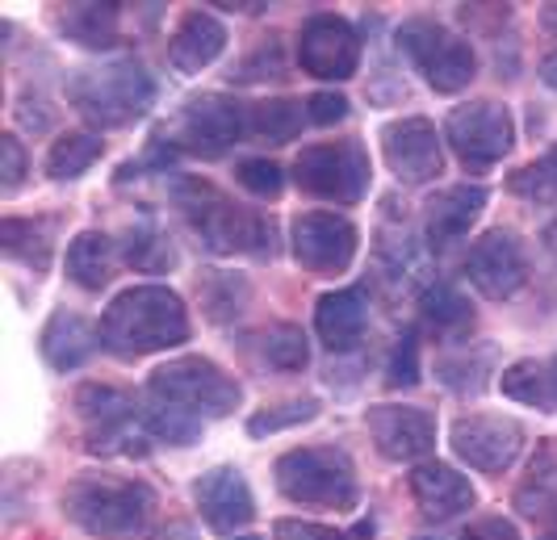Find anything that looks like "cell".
<instances>
[{"label":"cell","instance_id":"obj_1","mask_svg":"<svg viewBox=\"0 0 557 540\" xmlns=\"http://www.w3.org/2000/svg\"><path fill=\"white\" fill-rule=\"evenodd\" d=\"M189 340V306L168 285H131L101 314V343L122 361L156 356Z\"/></svg>","mask_w":557,"mask_h":540},{"label":"cell","instance_id":"obj_2","mask_svg":"<svg viewBox=\"0 0 557 540\" xmlns=\"http://www.w3.org/2000/svg\"><path fill=\"white\" fill-rule=\"evenodd\" d=\"M172 201L185 214V223L194 235L219 256H256L273 260L277 256V223L260 210L235 205L219 185L185 176L172 185Z\"/></svg>","mask_w":557,"mask_h":540},{"label":"cell","instance_id":"obj_3","mask_svg":"<svg viewBox=\"0 0 557 540\" xmlns=\"http://www.w3.org/2000/svg\"><path fill=\"white\" fill-rule=\"evenodd\" d=\"M63 515L97 540L135 537L156 515V490L143 478L117 474H81L63 490Z\"/></svg>","mask_w":557,"mask_h":540},{"label":"cell","instance_id":"obj_4","mask_svg":"<svg viewBox=\"0 0 557 540\" xmlns=\"http://www.w3.org/2000/svg\"><path fill=\"white\" fill-rule=\"evenodd\" d=\"M156 76L139 59H113L101 67H76L67 76V105L101 130H122L151 114L156 105Z\"/></svg>","mask_w":557,"mask_h":540},{"label":"cell","instance_id":"obj_5","mask_svg":"<svg viewBox=\"0 0 557 540\" xmlns=\"http://www.w3.org/2000/svg\"><path fill=\"white\" fill-rule=\"evenodd\" d=\"M277 490L298 507L319 512H352L361 503V482L352 456L335 444H302L277 456L273 465Z\"/></svg>","mask_w":557,"mask_h":540},{"label":"cell","instance_id":"obj_6","mask_svg":"<svg viewBox=\"0 0 557 540\" xmlns=\"http://www.w3.org/2000/svg\"><path fill=\"white\" fill-rule=\"evenodd\" d=\"M147 402L168 406L194 424H210L226 419L244 402V386L210 356H176L147 377Z\"/></svg>","mask_w":557,"mask_h":540},{"label":"cell","instance_id":"obj_7","mask_svg":"<svg viewBox=\"0 0 557 540\" xmlns=\"http://www.w3.org/2000/svg\"><path fill=\"white\" fill-rule=\"evenodd\" d=\"M251 101L226 97V92H201L194 101L181 105V114L172 117L164 139L181 155L197 160H219L235 142L251 139Z\"/></svg>","mask_w":557,"mask_h":540},{"label":"cell","instance_id":"obj_8","mask_svg":"<svg viewBox=\"0 0 557 540\" xmlns=\"http://www.w3.org/2000/svg\"><path fill=\"white\" fill-rule=\"evenodd\" d=\"M369 180H373V164L357 139L310 142L294 160V185L319 201L357 205L369 193Z\"/></svg>","mask_w":557,"mask_h":540},{"label":"cell","instance_id":"obj_9","mask_svg":"<svg viewBox=\"0 0 557 540\" xmlns=\"http://www.w3.org/2000/svg\"><path fill=\"white\" fill-rule=\"evenodd\" d=\"M398 51L436 92H461L478 76L474 47L436 17H407L398 26Z\"/></svg>","mask_w":557,"mask_h":540},{"label":"cell","instance_id":"obj_10","mask_svg":"<svg viewBox=\"0 0 557 540\" xmlns=\"http://www.w3.org/2000/svg\"><path fill=\"white\" fill-rule=\"evenodd\" d=\"M72 406H76V419L88 436L84 440L88 453H143V444H135V440H139V427L147 431V419H143V406L131 390L106 386V381H84L72 394Z\"/></svg>","mask_w":557,"mask_h":540},{"label":"cell","instance_id":"obj_11","mask_svg":"<svg viewBox=\"0 0 557 540\" xmlns=\"http://www.w3.org/2000/svg\"><path fill=\"white\" fill-rule=\"evenodd\" d=\"M445 142L470 172H486L516 147V117L499 101L457 105L445 122Z\"/></svg>","mask_w":557,"mask_h":540},{"label":"cell","instance_id":"obj_12","mask_svg":"<svg viewBox=\"0 0 557 540\" xmlns=\"http://www.w3.org/2000/svg\"><path fill=\"white\" fill-rule=\"evenodd\" d=\"M289 248H294V260L307 268L310 277H339L357 260L361 230H357L352 218H344V214L307 210L289 227Z\"/></svg>","mask_w":557,"mask_h":540},{"label":"cell","instance_id":"obj_13","mask_svg":"<svg viewBox=\"0 0 557 540\" xmlns=\"http://www.w3.org/2000/svg\"><path fill=\"white\" fill-rule=\"evenodd\" d=\"M448 444L457 461H466L478 474H491L499 478L507 474L520 453H524V427L511 415H491V411H474V415H461L448 427Z\"/></svg>","mask_w":557,"mask_h":540},{"label":"cell","instance_id":"obj_14","mask_svg":"<svg viewBox=\"0 0 557 540\" xmlns=\"http://www.w3.org/2000/svg\"><path fill=\"white\" fill-rule=\"evenodd\" d=\"M298 63L314 80H352L361 72V34L339 13H314L298 29Z\"/></svg>","mask_w":557,"mask_h":540},{"label":"cell","instance_id":"obj_15","mask_svg":"<svg viewBox=\"0 0 557 540\" xmlns=\"http://www.w3.org/2000/svg\"><path fill=\"white\" fill-rule=\"evenodd\" d=\"M382 160L403 185H428L445 172V135L428 117H394L382 126Z\"/></svg>","mask_w":557,"mask_h":540},{"label":"cell","instance_id":"obj_16","mask_svg":"<svg viewBox=\"0 0 557 540\" xmlns=\"http://www.w3.org/2000/svg\"><path fill=\"white\" fill-rule=\"evenodd\" d=\"M466 281L474 285L482 298L507 302L529 285V256L511 230H486L466 252Z\"/></svg>","mask_w":557,"mask_h":540},{"label":"cell","instance_id":"obj_17","mask_svg":"<svg viewBox=\"0 0 557 540\" xmlns=\"http://www.w3.org/2000/svg\"><path fill=\"white\" fill-rule=\"evenodd\" d=\"M369 427V440L373 449L386 456V461H423V456L436 449V415L423 411V406H398V402H382V406H369L364 415Z\"/></svg>","mask_w":557,"mask_h":540},{"label":"cell","instance_id":"obj_18","mask_svg":"<svg viewBox=\"0 0 557 540\" xmlns=\"http://www.w3.org/2000/svg\"><path fill=\"white\" fill-rule=\"evenodd\" d=\"M194 503L201 519L214 528V532H226L235 537L239 528H248L251 515H256V499H251V486L239 469L231 465H219L210 474H201L194 482Z\"/></svg>","mask_w":557,"mask_h":540},{"label":"cell","instance_id":"obj_19","mask_svg":"<svg viewBox=\"0 0 557 540\" xmlns=\"http://www.w3.org/2000/svg\"><path fill=\"white\" fill-rule=\"evenodd\" d=\"M411 499L423 512V519H436V524H448L457 515H466L478 503L474 482L453 469L445 461H419L411 469Z\"/></svg>","mask_w":557,"mask_h":540},{"label":"cell","instance_id":"obj_20","mask_svg":"<svg viewBox=\"0 0 557 540\" xmlns=\"http://www.w3.org/2000/svg\"><path fill=\"white\" fill-rule=\"evenodd\" d=\"M486 201H491V193L482 185H470V180L436 189L432 198L423 201V235H428V243L432 248H448V243L466 239L470 227L482 218Z\"/></svg>","mask_w":557,"mask_h":540},{"label":"cell","instance_id":"obj_21","mask_svg":"<svg viewBox=\"0 0 557 540\" xmlns=\"http://www.w3.org/2000/svg\"><path fill=\"white\" fill-rule=\"evenodd\" d=\"M223 51H226V26L210 9H189L176 22L172 38H168V63L181 76H194L201 67H210Z\"/></svg>","mask_w":557,"mask_h":540},{"label":"cell","instance_id":"obj_22","mask_svg":"<svg viewBox=\"0 0 557 540\" xmlns=\"http://www.w3.org/2000/svg\"><path fill=\"white\" fill-rule=\"evenodd\" d=\"M101 343V327H92L84 314L76 311H55L47 323H42V336H38V348H42V361L59 373H72L92 361Z\"/></svg>","mask_w":557,"mask_h":540},{"label":"cell","instance_id":"obj_23","mask_svg":"<svg viewBox=\"0 0 557 540\" xmlns=\"http://www.w3.org/2000/svg\"><path fill=\"white\" fill-rule=\"evenodd\" d=\"M364 323H369V298L357 285L323 293L314 306V331L332 352H352L364 340Z\"/></svg>","mask_w":557,"mask_h":540},{"label":"cell","instance_id":"obj_24","mask_svg":"<svg viewBox=\"0 0 557 540\" xmlns=\"http://www.w3.org/2000/svg\"><path fill=\"white\" fill-rule=\"evenodd\" d=\"M419 323H423L436 340L457 343L474 331L478 314H474V306H470V298H466L457 285L432 281L419 289Z\"/></svg>","mask_w":557,"mask_h":540},{"label":"cell","instance_id":"obj_25","mask_svg":"<svg viewBox=\"0 0 557 540\" xmlns=\"http://www.w3.org/2000/svg\"><path fill=\"white\" fill-rule=\"evenodd\" d=\"M503 394L511 402H524L536 411H557V356H529L499 373Z\"/></svg>","mask_w":557,"mask_h":540},{"label":"cell","instance_id":"obj_26","mask_svg":"<svg viewBox=\"0 0 557 540\" xmlns=\"http://www.w3.org/2000/svg\"><path fill=\"white\" fill-rule=\"evenodd\" d=\"M113 264H117V252H113V239L106 230H81L67 248V277L81 285L84 293H101L113 281Z\"/></svg>","mask_w":557,"mask_h":540},{"label":"cell","instance_id":"obj_27","mask_svg":"<svg viewBox=\"0 0 557 540\" xmlns=\"http://www.w3.org/2000/svg\"><path fill=\"white\" fill-rule=\"evenodd\" d=\"M59 29H63L76 47L106 51V47L117 42V34H122V9H117V4H92V0L67 4V9L59 13Z\"/></svg>","mask_w":557,"mask_h":540},{"label":"cell","instance_id":"obj_28","mask_svg":"<svg viewBox=\"0 0 557 540\" xmlns=\"http://www.w3.org/2000/svg\"><path fill=\"white\" fill-rule=\"evenodd\" d=\"M516 507L529 519H557V440H545L516 490Z\"/></svg>","mask_w":557,"mask_h":540},{"label":"cell","instance_id":"obj_29","mask_svg":"<svg viewBox=\"0 0 557 540\" xmlns=\"http://www.w3.org/2000/svg\"><path fill=\"white\" fill-rule=\"evenodd\" d=\"M423 273V248L407 230H382L377 239V281L391 293H407L411 285H419Z\"/></svg>","mask_w":557,"mask_h":540},{"label":"cell","instance_id":"obj_30","mask_svg":"<svg viewBox=\"0 0 557 540\" xmlns=\"http://www.w3.org/2000/svg\"><path fill=\"white\" fill-rule=\"evenodd\" d=\"M197 298L210 323H235L248 311L251 302V281L244 273H223V268H206L197 277Z\"/></svg>","mask_w":557,"mask_h":540},{"label":"cell","instance_id":"obj_31","mask_svg":"<svg viewBox=\"0 0 557 540\" xmlns=\"http://www.w3.org/2000/svg\"><path fill=\"white\" fill-rule=\"evenodd\" d=\"M251 139L260 142H294L302 135V126L310 122L307 101H294V97H273V101H251Z\"/></svg>","mask_w":557,"mask_h":540},{"label":"cell","instance_id":"obj_32","mask_svg":"<svg viewBox=\"0 0 557 540\" xmlns=\"http://www.w3.org/2000/svg\"><path fill=\"white\" fill-rule=\"evenodd\" d=\"M106 155V139L97 130H67L47 151V176L51 180H76Z\"/></svg>","mask_w":557,"mask_h":540},{"label":"cell","instance_id":"obj_33","mask_svg":"<svg viewBox=\"0 0 557 540\" xmlns=\"http://www.w3.org/2000/svg\"><path fill=\"white\" fill-rule=\"evenodd\" d=\"M0 248L9 260H22L34 273L51 268V239H47V227L34 223V218H4L0 223Z\"/></svg>","mask_w":557,"mask_h":540},{"label":"cell","instance_id":"obj_34","mask_svg":"<svg viewBox=\"0 0 557 540\" xmlns=\"http://www.w3.org/2000/svg\"><path fill=\"white\" fill-rule=\"evenodd\" d=\"M491 365H495V348H457L436 361V377L453 394H478L486 386Z\"/></svg>","mask_w":557,"mask_h":540},{"label":"cell","instance_id":"obj_35","mask_svg":"<svg viewBox=\"0 0 557 540\" xmlns=\"http://www.w3.org/2000/svg\"><path fill=\"white\" fill-rule=\"evenodd\" d=\"M260 356L264 365L277 373H302L310 365V340L302 327L294 323H273L264 336H260Z\"/></svg>","mask_w":557,"mask_h":540},{"label":"cell","instance_id":"obj_36","mask_svg":"<svg viewBox=\"0 0 557 540\" xmlns=\"http://www.w3.org/2000/svg\"><path fill=\"white\" fill-rule=\"evenodd\" d=\"M319 399H289V402H277V406H264V411H256L248 419V436L251 440H269V436H277V431H289V427H302L310 419H319Z\"/></svg>","mask_w":557,"mask_h":540},{"label":"cell","instance_id":"obj_37","mask_svg":"<svg viewBox=\"0 0 557 540\" xmlns=\"http://www.w3.org/2000/svg\"><path fill=\"white\" fill-rule=\"evenodd\" d=\"M122 256H126V264L143 268V273H164V268H172V264H176L172 243H168L156 227H135V230H131V235H126Z\"/></svg>","mask_w":557,"mask_h":540},{"label":"cell","instance_id":"obj_38","mask_svg":"<svg viewBox=\"0 0 557 540\" xmlns=\"http://www.w3.org/2000/svg\"><path fill=\"white\" fill-rule=\"evenodd\" d=\"M507 189L529 201H557V147H549L536 164L516 172V176L507 180Z\"/></svg>","mask_w":557,"mask_h":540},{"label":"cell","instance_id":"obj_39","mask_svg":"<svg viewBox=\"0 0 557 540\" xmlns=\"http://www.w3.org/2000/svg\"><path fill=\"white\" fill-rule=\"evenodd\" d=\"M235 180L248 189L251 198H264V201L281 198V189H285V172L273 160H239Z\"/></svg>","mask_w":557,"mask_h":540},{"label":"cell","instance_id":"obj_40","mask_svg":"<svg viewBox=\"0 0 557 540\" xmlns=\"http://www.w3.org/2000/svg\"><path fill=\"white\" fill-rule=\"evenodd\" d=\"M419 381V336L416 331H403L391 352V365H386V386L391 390H411Z\"/></svg>","mask_w":557,"mask_h":540},{"label":"cell","instance_id":"obj_41","mask_svg":"<svg viewBox=\"0 0 557 540\" xmlns=\"http://www.w3.org/2000/svg\"><path fill=\"white\" fill-rule=\"evenodd\" d=\"M269 76H285V59H281V42H264V47H256L235 72H231V80H239V85H256V80H269Z\"/></svg>","mask_w":557,"mask_h":540},{"label":"cell","instance_id":"obj_42","mask_svg":"<svg viewBox=\"0 0 557 540\" xmlns=\"http://www.w3.org/2000/svg\"><path fill=\"white\" fill-rule=\"evenodd\" d=\"M26 147L17 135H0V193L9 198V193H17L22 189V180H26Z\"/></svg>","mask_w":557,"mask_h":540},{"label":"cell","instance_id":"obj_43","mask_svg":"<svg viewBox=\"0 0 557 540\" xmlns=\"http://www.w3.org/2000/svg\"><path fill=\"white\" fill-rule=\"evenodd\" d=\"M273 540H348V537L327 528V524H314V519H277L273 524Z\"/></svg>","mask_w":557,"mask_h":540},{"label":"cell","instance_id":"obj_44","mask_svg":"<svg viewBox=\"0 0 557 540\" xmlns=\"http://www.w3.org/2000/svg\"><path fill=\"white\" fill-rule=\"evenodd\" d=\"M307 114L314 126H335L348 117V97L344 92H314L307 101Z\"/></svg>","mask_w":557,"mask_h":540},{"label":"cell","instance_id":"obj_45","mask_svg":"<svg viewBox=\"0 0 557 540\" xmlns=\"http://www.w3.org/2000/svg\"><path fill=\"white\" fill-rule=\"evenodd\" d=\"M457 540H524V537H520V528H516L511 519H503V515H482V519H474Z\"/></svg>","mask_w":557,"mask_h":540},{"label":"cell","instance_id":"obj_46","mask_svg":"<svg viewBox=\"0 0 557 540\" xmlns=\"http://www.w3.org/2000/svg\"><path fill=\"white\" fill-rule=\"evenodd\" d=\"M156 540H197V532L189 528V524H168V528Z\"/></svg>","mask_w":557,"mask_h":540},{"label":"cell","instance_id":"obj_47","mask_svg":"<svg viewBox=\"0 0 557 540\" xmlns=\"http://www.w3.org/2000/svg\"><path fill=\"white\" fill-rule=\"evenodd\" d=\"M541 80L557 92V51H549V55L541 59Z\"/></svg>","mask_w":557,"mask_h":540},{"label":"cell","instance_id":"obj_48","mask_svg":"<svg viewBox=\"0 0 557 540\" xmlns=\"http://www.w3.org/2000/svg\"><path fill=\"white\" fill-rule=\"evenodd\" d=\"M541 243H545V252H549V256H557V218H554V223H545V230H541Z\"/></svg>","mask_w":557,"mask_h":540},{"label":"cell","instance_id":"obj_49","mask_svg":"<svg viewBox=\"0 0 557 540\" xmlns=\"http://www.w3.org/2000/svg\"><path fill=\"white\" fill-rule=\"evenodd\" d=\"M536 540H557V519H554V524H549V528H545V532H541Z\"/></svg>","mask_w":557,"mask_h":540},{"label":"cell","instance_id":"obj_50","mask_svg":"<svg viewBox=\"0 0 557 540\" xmlns=\"http://www.w3.org/2000/svg\"><path fill=\"white\" fill-rule=\"evenodd\" d=\"M545 26L557 29V4H554V9H549V13H545Z\"/></svg>","mask_w":557,"mask_h":540},{"label":"cell","instance_id":"obj_51","mask_svg":"<svg viewBox=\"0 0 557 540\" xmlns=\"http://www.w3.org/2000/svg\"><path fill=\"white\" fill-rule=\"evenodd\" d=\"M231 540H264V537H231Z\"/></svg>","mask_w":557,"mask_h":540},{"label":"cell","instance_id":"obj_52","mask_svg":"<svg viewBox=\"0 0 557 540\" xmlns=\"http://www.w3.org/2000/svg\"><path fill=\"white\" fill-rule=\"evenodd\" d=\"M416 540H441V537H416Z\"/></svg>","mask_w":557,"mask_h":540}]
</instances>
